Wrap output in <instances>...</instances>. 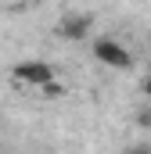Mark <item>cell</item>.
I'll return each instance as SVG.
<instances>
[{
	"label": "cell",
	"mask_w": 151,
	"mask_h": 154,
	"mask_svg": "<svg viewBox=\"0 0 151 154\" xmlns=\"http://www.w3.org/2000/svg\"><path fill=\"white\" fill-rule=\"evenodd\" d=\"M94 57L101 61V65H108V68H130L133 65V54L112 36H97L94 39Z\"/></svg>",
	"instance_id": "2"
},
{
	"label": "cell",
	"mask_w": 151,
	"mask_h": 154,
	"mask_svg": "<svg viewBox=\"0 0 151 154\" xmlns=\"http://www.w3.org/2000/svg\"><path fill=\"white\" fill-rule=\"evenodd\" d=\"M140 125H151V111H140Z\"/></svg>",
	"instance_id": "6"
},
{
	"label": "cell",
	"mask_w": 151,
	"mask_h": 154,
	"mask_svg": "<svg viewBox=\"0 0 151 154\" xmlns=\"http://www.w3.org/2000/svg\"><path fill=\"white\" fill-rule=\"evenodd\" d=\"M90 14H83V11H69L61 22H58V36L61 39H83L86 32H90Z\"/></svg>",
	"instance_id": "3"
},
{
	"label": "cell",
	"mask_w": 151,
	"mask_h": 154,
	"mask_svg": "<svg viewBox=\"0 0 151 154\" xmlns=\"http://www.w3.org/2000/svg\"><path fill=\"white\" fill-rule=\"evenodd\" d=\"M140 90H144V97H151V75L144 79V82H140Z\"/></svg>",
	"instance_id": "5"
},
{
	"label": "cell",
	"mask_w": 151,
	"mask_h": 154,
	"mask_svg": "<svg viewBox=\"0 0 151 154\" xmlns=\"http://www.w3.org/2000/svg\"><path fill=\"white\" fill-rule=\"evenodd\" d=\"M14 82H22V86H36V90H50V93H58V82H54V68L47 65V61H22V65H14Z\"/></svg>",
	"instance_id": "1"
},
{
	"label": "cell",
	"mask_w": 151,
	"mask_h": 154,
	"mask_svg": "<svg viewBox=\"0 0 151 154\" xmlns=\"http://www.w3.org/2000/svg\"><path fill=\"white\" fill-rule=\"evenodd\" d=\"M126 154H151V147H144V143H133V147H130Z\"/></svg>",
	"instance_id": "4"
}]
</instances>
